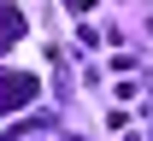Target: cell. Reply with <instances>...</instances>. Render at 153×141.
<instances>
[{
  "mask_svg": "<svg viewBox=\"0 0 153 141\" xmlns=\"http://www.w3.org/2000/svg\"><path fill=\"white\" fill-rule=\"evenodd\" d=\"M41 94V82L30 77V71H0V118H12V112H24V106Z\"/></svg>",
  "mask_w": 153,
  "mask_h": 141,
  "instance_id": "cell-1",
  "label": "cell"
},
{
  "mask_svg": "<svg viewBox=\"0 0 153 141\" xmlns=\"http://www.w3.org/2000/svg\"><path fill=\"white\" fill-rule=\"evenodd\" d=\"M24 35V12H18V0H0V53L6 47H18Z\"/></svg>",
  "mask_w": 153,
  "mask_h": 141,
  "instance_id": "cell-2",
  "label": "cell"
},
{
  "mask_svg": "<svg viewBox=\"0 0 153 141\" xmlns=\"http://www.w3.org/2000/svg\"><path fill=\"white\" fill-rule=\"evenodd\" d=\"M65 6H71L76 18H82V12H94V0H65Z\"/></svg>",
  "mask_w": 153,
  "mask_h": 141,
  "instance_id": "cell-3",
  "label": "cell"
},
{
  "mask_svg": "<svg viewBox=\"0 0 153 141\" xmlns=\"http://www.w3.org/2000/svg\"><path fill=\"white\" fill-rule=\"evenodd\" d=\"M71 141H76V135H71Z\"/></svg>",
  "mask_w": 153,
  "mask_h": 141,
  "instance_id": "cell-4",
  "label": "cell"
}]
</instances>
